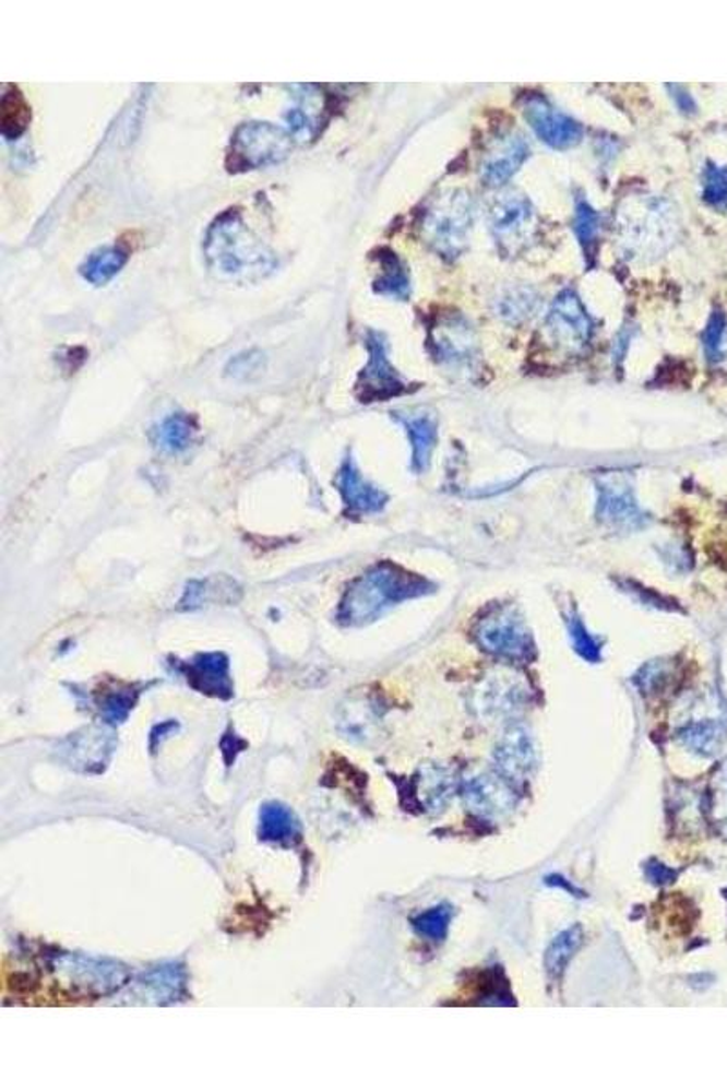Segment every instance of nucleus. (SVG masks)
<instances>
[{
  "instance_id": "nucleus-1",
  "label": "nucleus",
  "mask_w": 727,
  "mask_h": 1091,
  "mask_svg": "<svg viewBox=\"0 0 727 1091\" xmlns=\"http://www.w3.org/2000/svg\"><path fill=\"white\" fill-rule=\"evenodd\" d=\"M433 592V582L382 560L349 584L338 604L337 622L346 628L369 625L396 604Z\"/></svg>"
},
{
  "instance_id": "nucleus-2",
  "label": "nucleus",
  "mask_w": 727,
  "mask_h": 1091,
  "mask_svg": "<svg viewBox=\"0 0 727 1091\" xmlns=\"http://www.w3.org/2000/svg\"><path fill=\"white\" fill-rule=\"evenodd\" d=\"M207 266L221 277L255 281L277 266V259L257 237L237 210L213 221L204 240Z\"/></svg>"
},
{
  "instance_id": "nucleus-3",
  "label": "nucleus",
  "mask_w": 727,
  "mask_h": 1091,
  "mask_svg": "<svg viewBox=\"0 0 727 1091\" xmlns=\"http://www.w3.org/2000/svg\"><path fill=\"white\" fill-rule=\"evenodd\" d=\"M619 232L620 240L631 256L639 259L658 257L677 239L679 215L671 202L660 197H639L620 207Z\"/></svg>"
},
{
  "instance_id": "nucleus-4",
  "label": "nucleus",
  "mask_w": 727,
  "mask_h": 1091,
  "mask_svg": "<svg viewBox=\"0 0 727 1091\" xmlns=\"http://www.w3.org/2000/svg\"><path fill=\"white\" fill-rule=\"evenodd\" d=\"M475 206L467 191L451 190L439 197L424 218V237L440 256L455 259L466 248Z\"/></svg>"
},
{
  "instance_id": "nucleus-5",
  "label": "nucleus",
  "mask_w": 727,
  "mask_h": 1091,
  "mask_svg": "<svg viewBox=\"0 0 727 1091\" xmlns=\"http://www.w3.org/2000/svg\"><path fill=\"white\" fill-rule=\"evenodd\" d=\"M475 641L484 652L510 663H529L537 647L526 620L515 606H494L478 619Z\"/></svg>"
},
{
  "instance_id": "nucleus-6",
  "label": "nucleus",
  "mask_w": 727,
  "mask_h": 1091,
  "mask_svg": "<svg viewBox=\"0 0 727 1091\" xmlns=\"http://www.w3.org/2000/svg\"><path fill=\"white\" fill-rule=\"evenodd\" d=\"M291 135L281 126L246 122L231 137L226 164L229 171L262 168L284 161L291 153Z\"/></svg>"
},
{
  "instance_id": "nucleus-7",
  "label": "nucleus",
  "mask_w": 727,
  "mask_h": 1091,
  "mask_svg": "<svg viewBox=\"0 0 727 1091\" xmlns=\"http://www.w3.org/2000/svg\"><path fill=\"white\" fill-rule=\"evenodd\" d=\"M597 519L619 532H636L649 524V515L635 497L625 472H608L597 477Z\"/></svg>"
},
{
  "instance_id": "nucleus-8",
  "label": "nucleus",
  "mask_w": 727,
  "mask_h": 1091,
  "mask_svg": "<svg viewBox=\"0 0 727 1091\" xmlns=\"http://www.w3.org/2000/svg\"><path fill=\"white\" fill-rule=\"evenodd\" d=\"M489 228L500 250L515 256L526 248L537 229V215L532 202L519 193H508L494 202L489 212Z\"/></svg>"
},
{
  "instance_id": "nucleus-9",
  "label": "nucleus",
  "mask_w": 727,
  "mask_h": 1091,
  "mask_svg": "<svg viewBox=\"0 0 727 1091\" xmlns=\"http://www.w3.org/2000/svg\"><path fill=\"white\" fill-rule=\"evenodd\" d=\"M368 364L357 380V396L360 402L390 401L393 396L406 393L407 384L396 373L388 357V343L382 333L369 330L366 335Z\"/></svg>"
},
{
  "instance_id": "nucleus-10",
  "label": "nucleus",
  "mask_w": 727,
  "mask_h": 1091,
  "mask_svg": "<svg viewBox=\"0 0 727 1091\" xmlns=\"http://www.w3.org/2000/svg\"><path fill=\"white\" fill-rule=\"evenodd\" d=\"M522 114L538 139L553 150H570L582 141L584 128L540 95L526 97Z\"/></svg>"
},
{
  "instance_id": "nucleus-11",
  "label": "nucleus",
  "mask_w": 727,
  "mask_h": 1091,
  "mask_svg": "<svg viewBox=\"0 0 727 1091\" xmlns=\"http://www.w3.org/2000/svg\"><path fill=\"white\" fill-rule=\"evenodd\" d=\"M548 330L560 348L581 352L593 333L592 317L573 289L560 292L548 316Z\"/></svg>"
},
{
  "instance_id": "nucleus-12",
  "label": "nucleus",
  "mask_w": 727,
  "mask_h": 1091,
  "mask_svg": "<svg viewBox=\"0 0 727 1091\" xmlns=\"http://www.w3.org/2000/svg\"><path fill=\"white\" fill-rule=\"evenodd\" d=\"M335 486L343 497L346 515L355 517V519L380 513L390 500L385 491L362 477V473L351 455L346 456L338 467Z\"/></svg>"
},
{
  "instance_id": "nucleus-13",
  "label": "nucleus",
  "mask_w": 727,
  "mask_h": 1091,
  "mask_svg": "<svg viewBox=\"0 0 727 1091\" xmlns=\"http://www.w3.org/2000/svg\"><path fill=\"white\" fill-rule=\"evenodd\" d=\"M177 672L184 675L186 683L199 693L223 701L234 697L229 659L224 653H199L188 663H177Z\"/></svg>"
},
{
  "instance_id": "nucleus-14",
  "label": "nucleus",
  "mask_w": 727,
  "mask_h": 1091,
  "mask_svg": "<svg viewBox=\"0 0 727 1091\" xmlns=\"http://www.w3.org/2000/svg\"><path fill=\"white\" fill-rule=\"evenodd\" d=\"M431 346L437 359L451 366L472 363L478 349L472 324L462 316L444 317L431 332Z\"/></svg>"
},
{
  "instance_id": "nucleus-15",
  "label": "nucleus",
  "mask_w": 727,
  "mask_h": 1091,
  "mask_svg": "<svg viewBox=\"0 0 727 1091\" xmlns=\"http://www.w3.org/2000/svg\"><path fill=\"white\" fill-rule=\"evenodd\" d=\"M464 801L482 819H499L515 808L513 787L499 775H480L467 782Z\"/></svg>"
},
{
  "instance_id": "nucleus-16",
  "label": "nucleus",
  "mask_w": 727,
  "mask_h": 1091,
  "mask_svg": "<svg viewBox=\"0 0 727 1091\" xmlns=\"http://www.w3.org/2000/svg\"><path fill=\"white\" fill-rule=\"evenodd\" d=\"M494 760L499 766L500 775L505 776L508 781L522 782L532 775L537 755L532 735L526 727L511 726L502 735L494 751Z\"/></svg>"
},
{
  "instance_id": "nucleus-17",
  "label": "nucleus",
  "mask_w": 727,
  "mask_h": 1091,
  "mask_svg": "<svg viewBox=\"0 0 727 1091\" xmlns=\"http://www.w3.org/2000/svg\"><path fill=\"white\" fill-rule=\"evenodd\" d=\"M529 157V144L522 135L500 137L489 150L480 166V175L488 186H502L521 169Z\"/></svg>"
},
{
  "instance_id": "nucleus-18",
  "label": "nucleus",
  "mask_w": 727,
  "mask_h": 1091,
  "mask_svg": "<svg viewBox=\"0 0 727 1091\" xmlns=\"http://www.w3.org/2000/svg\"><path fill=\"white\" fill-rule=\"evenodd\" d=\"M680 743L691 751L702 755V757H713L718 749L723 748L727 737V713L726 708L715 715L707 718L691 719L677 733Z\"/></svg>"
},
{
  "instance_id": "nucleus-19",
  "label": "nucleus",
  "mask_w": 727,
  "mask_h": 1091,
  "mask_svg": "<svg viewBox=\"0 0 727 1091\" xmlns=\"http://www.w3.org/2000/svg\"><path fill=\"white\" fill-rule=\"evenodd\" d=\"M395 418L406 429L409 442H412V470L415 473H424L429 467L431 455H433L439 429L437 420L431 415H402L395 413Z\"/></svg>"
},
{
  "instance_id": "nucleus-20",
  "label": "nucleus",
  "mask_w": 727,
  "mask_h": 1091,
  "mask_svg": "<svg viewBox=\"0 0 727 1091\" xmlns=\"http://www.w3.org/2000/svg\"><path fill=\"white\" fill-rule=\"evenodd\" d=\"M526 686L515 675L499 674L484 683L477 693V707L482 713H508L521 707L526 699Z\"/></svg>"
},
{
  "instance_id": "nucleus-21",
  "label": "nucleus",
  "mask_w": 727,
  "mask_h": 1091,
  "mask_svg": "<svg viewBox=\"0 0 727 1091\" xmlns=\"http://www.w3.org/2000/svg\"><path fill=\"white\" fill-rule=\"evenodd\" d=\"M261 841L294 844L300 841V822L291 809L283 804L267 803L261 809Z\"/></svg>"
},
{
  "instance_id": "nucleus-22",
  "label": "nucleus",
  "mask_w": 727,
  "mask_h": 1091,
  "mask_svg": "<svg viewBox=\"0 0 727 1091\" xmlns=\"http://www.w3.org/2000/svg\"><path fill=\"white\" fill-rule=\"evenodd\" d=\"M128 251L120 246H103L92 251L79 268L81 277L93 286H104L119 275L128 262Z\"/></svg>"
},
{
  "instance_id": "nucleus-23",
  "label": "nucleus",
  "mask_w": 727,
  "mask_h": 1091,
  "mask_svg": "<svg viewBox=\"0 0 727 1091\" xmlns=\"http://www.w3.org/2000/svg\"><path fill=\"white\" fill-rule=\"evenodd\" d=\"M195 418L188 413H171L153 429L152 439L166 453H182L195 434Z\"/></svg>"
},
{
  "instance_id": "nucleus-24",
  "label": "nucleus",
  "mask_w": 727,
  "mask_h": 1091,
  "mask_svg": "<svg viewBox=\"0 0 727 1091\" xmlns=\"http://www.w3.org/2000/svg\"><path fill=\"white\" fill-rule=\"evenodd\" d=\"M379 261L380 266H382V273L374 281V294L385 295V297L396 300L409 299L412 281H409V273H407L406 266L402 264L401 259L393 251L382 250L380 251Z\"/></svg>"
},
{
  "instance_id": "nucleus-25",
  "label": "nucleus",
  "mask_w": 727,
  "mask_h": 1091,
  "mask_svg": "<svg viewBox=\"0 0 727 1091\" xmlns=\"http://www.w3.org/2000/svg\"><path fill=\"white\" fill-rule=\"evenodd\" d=\"M582 940H584V929H582L581 924L565 928L551 940V945L546 950V957H544V967H546L549 977H562L571 959L581 948Z\"/></svg>"
},
{
  "instance_id": "nucleus-26",
  "label": "nucleus",
  "mask_w": 727,
  "mask_h": 1091,
  "mask_svg": "<svg viewBox=\"0 0 727 1091\" xmlns=\"http://www.w3.org/2000/svg\"><path fill=\"white\" fill-rule=\"evenodd\" d=\"M32 120V109L21 90L8 86L0 103V130L8 141H15L27 130Z\"/></svg>"
},
{
  "instance_id": "nucleus-27",
  "label": "nucleus",
  "mask_w": 727,
  "mask_h": 1091,
  "mask_svg": "<svg viewBox=\"0 0 727 1091\" xmlns=\"http://www.w3.org/2000/svg\"><path fill=\"white\" fill-rule=\"evenodd\" d=\"M540 299L537 292L526 286H516L497 299V316L504 321L522 322L532 319L538 310Z\"/></svg>"
},
{
  "instance_id": "nucleus-28",
  "label": "nucleus",
  "mask_w": 727,
  "mask_h": 1091,
  "mask_svg": "<svg viewBox=\"0 0 727 1091\" xmlns=\"http://www.w3.org/2000/svg\"><path fill=\"white\" fill-rule=\"evenodd\" d=\"M141 688L131 685H119L104 691L98 699V710L108 724L124 723L131 710L135 707Z\"/></svg>"
},
{
  "instance_id": "nucleus-29",
  "label": "nucleus",
  "mask_w": 727,
  "mask_h": 1091,
  "mask_svg": "<svg viewBox=\"0 0 727 1091\" xmlns=\"http://www.w3.org/2000/svg\"><path fill=\"white\" fill-rule=\"evenodd\" d=\"M573 229H575L576 239L581 242L582 250H584V257H586L589 264L593 262V257L597 253V239L598 232H600V215L595 212V207L582 199V197H576L575 202V223H573Z\"/></svg>"
},
{
  "instance_id": "nucleus-30",
  "label": "nucleus",
  "mask_w": 727,
  "mask_h": 1091,
  "mask_svg": "<svg viewBox=\"0 0 727 1091\" xmlns=\"http://www.w3.org/2000/svg\"><path fill=\"white\" fill-rule=\"evenodd\" d=\"M565 628H568V633H570L571 644H573V650H575L579 655H581L587 663H598L603 659V647L598 642L597 637L589 633L584 620H582L581 614L576 612V608L570 606L568 612L564 614Z\"/></svg>"
},
{
  "instance_id": "nucleus-31",
  "label": "nucleus",
  "mask_w": 727,
  "mask_h": 1091,
  "mask_svg": "<svg viewBox=\"0 0 727 1091\" xmlns=\"http://www.w3.org/2000/svg\"><path fill=\"white\" fill-rule=\"evenodd\" d=\"M451 917H453V912L448 904H440V906L431 908V910H426V912L418 913L417 917L413 918L412 924L415 932H417L420 937L428 940H439L444 939L445 934H448V928H450Z\"/></svg>"
},
{
  "instance_id": "nucleus-32",
  "label": "nucleus",
  "mask_w": 727,
  "mask_h": 1091,
  "mask_svg": "<svg viewBox=\"0 0 727 1091\" xmlns=\"http://www.w3.org/2000/svg\"><path fill=\"white\" fill-rule=\"evenodd\" d=\"M453 786H455V782H453L448 771L439 770V768H429L426 771V776L422 779V793H420V795H424L426 808H442L450 801Z\"/></svg>"
},
{
  "instance_id": "nucleus-33",
  "label": "nucleus",
  "mask_w": 727,
  "mask_h": 1091,
  "mask_svg": "<svg viewBox=\"0 0 727 1091\" xmlns=\"http://www.w3.org/2000/svg\"><path fill=\"white\" fill-rule=\"evenodd\" d=\"M707 811L715 828L727 837V759L713 776Z\"/></svg>"
},
{
  "instance_id": "nucleus-34",
  "label": "nucleus",
  "mask_w": 727,
  "mask_h": 1091,
  "mask_svg": "<svg viewBox=\"0 0 727 1091\" xmlns=\"http://www.w3.org/2000/svg\"><path fill=\"white\" fill-rule=\"evenodd\" d=\"M264 368H266V355L262 354L261 349H250L229 359L226 364V375L231 379L251 380L259 377Z\"/></svg>"
},
{
  "instance_id": "nucleus-35",
  "label": "nucleus",
  "mask_w": 727,
  "mask_h": 1091,
  "mask_svg": "<svg viewBox=\"0 0 727 1091\" xmlns=\"http://www.w3.org/2000/svg\"><path fill=\"white\" fill-rule=\"evenodd\" d=\"M702 195L710 206L727 210V166L707 164Z\"/></svg>"
},
{
  "instance_id": "nucleus-36",
  "label": "nucleus",
  "mask_w": 727,
  "mask_h": 1091,
  "mask_svg": "<svg viewBox=\"0 0 727 1091\" xmlns=\"http://www.w3.org/2000/svg\"><path fill=\"white\" fill-rule=\"evenodd\" d=\"M674 672V664L668 661H652L642 666L641 672L635 675V683L642 693H657L668 685Z\"/></svg>"
},
{
  "instance_id": "nucleus-37",
  "label": "nucleus",
  "mask_w": 727,
  "mask_h": 1091,
  "mask_svg": "<svg viewBox=\"0 0 727 1091\" xmlns=\"http://www.w3.org/2000/svg\"><path fill=\"white\" fill-rule=\"evenodd\" d=\"M724 332H726V317H724L723 311H715L707 322L706 332H704V348H706L710 360L720 359Z\"/></svg>"
},
{
  "instance_id": "nucleus-38",
  "label": "nucleus",
  "mask_w": 727,
  "mask_h": 1091,
  "mask_svg": "<svg viewBox=\"0 0 727 1091\" xmlns=\"http://www.w3.org/2000/svg\"><path fill=\"white\" fill-rule=\"evenodd\" d=\"M206 603L207 581L193 579V581L186 584L184 593H182V597H180L177 609H179V612H195V609L202 608V606Z\"/></svg>"
},
{
  "instance_id": "nucleus-39",
  "label": "nucleus",
  "mask_w": 727,
  "mask_h": 1091,
  "mask_svg": "<svg viewBox=\"0 0 727 1091\" xmlns=\"http://www.w3.org/2000/svg\"><path fill=\"white\" fill-rule=\"evenodd\" d=\"M286 120H288L291 135L300 137V139L311 135L313 124H311L310 115H306L302 109H289Z\"/></svg>"
},
{
  "instance_id": "nucleus-40",
  "label": "nucleus",
  "mask_w": 727,
  "mask_h": 1091,
  "mask_svg": "<svg viewBox=\"0 0 727 1091\" xmlns=\"http://www.w3.org/2000/svg\"><path fill=\"white\" fill-rule=\"evenodd\" d=\"M620 588H622L624 592L635 595V597L644 604H649V606H655V608H666V606H664L666 603H664L663 595H658V593L652 592V590H647V588H642L641 584L624 581L620 582Z\"/></svg>"
},
{
  "instance_id": "nucleus-41",
  "label": "nucleus",
  "mask_w": 727,
  "mask_h": 1091,
  "mask_svg": "<svg viewBox=\"0 0 727 1091\" xmlns=\"http://www.w3.org/2000/svg\"><path fill=\"white\" fill-rule=\"evenodd\" d=\"M647 879L652 880L653 885H669L674 882L675 877H677V871L669 869L668 866L657 863V861H652L647 863L646 866Z\"/></svg>"
},
{
  "instance_id": "nucleus-42",
  "label": "nucleus",
  "mask_w": 727,
  "mask_h": 1091,
  "mask_svg": "<svg viewBox=\"0 0 727 1091\" xmlns=\"http://www.w3.org/2000/svg\"><path fill=\"white\" fill-rule=\"evenodd\" d=\"M668 90L671 92V97H674L675 103H677V106H679L682 114H695V100H693L690 92H688L684 86H680V84H668Z\"/></svg>"
},
{
  "instance_id": "nucleus-43",
  "label": "nucleus",
  "mask_w": 727,
  "mask_h": 1091,
  "mask_svg": "<svg viewBox=\"0 0 727 1091\" xmlns=\"http://www.w3.org/2000/svg\"><path fill=\"white\" fill-rule=\"evenodd\" d=\"M177 726H179V724L174 723V721H169V723L158 724V726L153 727L152 738H150V740H152V748L157 746L158 738L163 740V738L166 737V732H174V730H177Z\"/></svg>"
},
{
  "instance_id": "nucleus-44",
  "label": "nucleus",
  "mask_w": 727,
  "mask_h": 1091,
  "mask_svg": "<svg viewBox=\"0 0 727 1091\" xmlns=\"http://www.w3.org/2000/svg\"><path fill=\"white\" fill-rule=\"evenodd\" d=\"M628 343H630V333L628 332L620 333L619 339H617V343H615V348H620L619 352H617V359L619 360L624 359L625 348H628Z\"/></svg>"
}]
</instances>
